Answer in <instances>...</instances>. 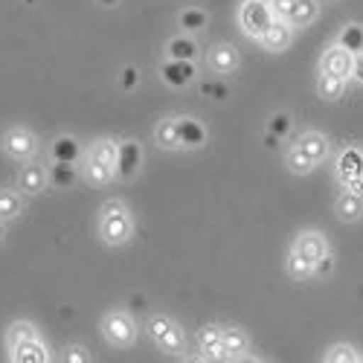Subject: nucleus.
<instances>
[{"mask_svg":"<svg viewBox=\"0 0 363 363\" xmlns=\"http://www.w3.org/2000/svg\"><path fill=\"white\" fill-rule=\"evenodd\" d=\"M99 233H102V238L108 241V245H123V241H128V235H131V218L125 213L123 201H108L102 206Z\"/></svg>","mask_w":363,"mask_h":363,"instance_id":"nucleus-1","label":"nucleus"},{"mask_svg":"<svg viewBox=\"0 0 363 363\" xmlns=\"http://www.w3.org/2000/svg\"><path fill=\"white\" fill-rule=\"evenodd\" d=\"M102 331H105V337H108L113 346H128V343H134V337H137L134 320H131L128 314H123V311L108 314L105 323H102Z\"/></svg>","mask_w":363,"mask_h":363,"instance_id":"nucleus-2","label":"nucleus"},{"mask_svg":"<svg viewBox=\"0 0 363 363\" xmlns=\"http://www.w3.org/2000/svg\"><path fill=\"white\" fill-rule=\"evenodd\" d=\"M238 21H241V29H245L247 35L259 38V35L264 33V29L277 21V18H274V12H270V6L245 4V6H241V12H238Z\"/></svg>","mask_w":363,"mask_h":363,"instance_id":"nucleus-3","label":"nucleus"},{"mask_svg":"<svg viewBox=\"0 0 363 363\" xmlns=\"http://www.w3.org/2000/svg\"><path fill=\"white\" fill-rule=\"evenodd\" d=\"M352 70H354V52H352V50H346V47H340V44L331 47V50H325V55H323V73L349 79Z\"/></svg>","mask_w":363,"mask_h":363,"instance_id":"nucleus-4","label":"nucleus"},{"mask_svg":"<svg viewBox=\"0 0 363 363\" xmlns=\"http://www.w3.org/2000/svg\"><path fill=\"white\" fill-rule=\"evenodd\" d=\"M259 41H262V47L270 50V52L288 50V44H291V23H288V21H274V23H270L264 33L259 35Z\"/></svg>","mask_w":363,"mask_h":363,"instance_id":"nucleus-5","label":"nucleus"},{"mask_svg":"<svg viewBox=\"0 0 363 363\" xmlns=\"http://www.w3.org/2000/svg\"><path fill=\"white\" fill-rule=\"evenodd\" d=\"M35 137L29 134L26 128H15V131H9L6 134V151L15 157V160H29L35 155Z\"/></svg>","mask_w":363,"mask_h":363,"instance_id":"nucleus-6","label":"nucleus"},{"mask_svg":"<svg viewBox=\"0 0 363 363\" xmlns=\"http://www.w3.org/2000/svg\"><path fill=\"white\" fill-rule=\"evenodd\" d=\"M296 253H302L311 264H317L323 256H328V245H325V238L320 233H302L296 238V245H294Z\"/></svg>","mask_w":363,"mask_h":363,"instance_id":"nucleus-7","label":"nucleus"},{"mask_svg":"<svg viewBox=\"0 0 363 363\" xmlns=\"http://www.w3.org/2000/svg\"><path fill=\"white\" fill-rule=\"evenodd\" d=\"M140 145L137 143H123L119 145V155H116V174L119 177H134L137 169H140Z\"/></svg>","mask_w":363,"mask_h":363,"instance_id":"nucleus-8","label":"nucleus"},{"mask_svg":"<svg viewBox=\"0 0 363 363\" xmlns=\"http://www.w3.org/2000/svg\"><path fill=\"white\" fill-rule=\"evenodd\" d=\"M209 67L216 73H233L238 67V52L233 44H216L209 50Z\"/></svg>","mask_w":363,"mask_h":363,"instance_id":"nucleus-9","label":"nucleus"},{"mask_svg":"<svg viewBox=\"0 0 363 363\" xmlns=\"http://www.w3.org/2000/svg\"><path fill=\"white\" fill-rule=\"evenodd\" d=\"M160 73H163V79H166L169 84H174V87H184V84H189V82L195 79V67H192L189 62H174V58H169Z\"/></svg>","mask_w":363,"mask_h":363,"instance_id":"nucleus-10","label":"nucleus"},{"mask_svg":"<svg viewBox=\"0 0 363 363\" xmlns=\"http://www.w3.org/2000/svg\"><path fill=\"white\" fill-rule=\"evenodd\" d=\"M177 134H180V145H186V148H198V145H203V140H206L203 125L195 123V119H189V116L177 119Z\"/></svg>","mask_w":363,"mask_h":363,"instance_id":"nucleus-11","label":"nucleus"},{"mask_svg":"<svg viewBox=\"0 0 363 363\" xmlns=\"http://www.w3.org/2000/svg\"><path fill=\"white\" fill-rule=\"evenodd\" d=\"M221 331H224V328H218V325H206V328L201 331L198 343H201V352H203V357H213V360L224 357V346H221Z\"/></svg>","mask_w":363,"mask_h":363,"instance_id":"nucleus-12","label":"nucleus"},{"mask_svg":"<svg viewBox=\"0 0 363 363\" xmlns=\"http://www.w3.org/2000/svg\"><path fill=\"white\" fill-rule=\"evenodd\" d=\"M306 155L314 160V163H320V160H325V155H328V140L323 137V134H317V131H308V134H302L299 137V143H296Z\"/></svg>","mask_w":363,"mask_h":363,"instance_id":"nucleus-13","label":"nucleus"},{"mask_svg":"<svg viewBox=\"0 0 363 363\" xmlns=\"http://www.w3.org/2000/svg\"><path fill=\"white\" fill-rule=\"evenodd\" d=\"M335 209H337V216H340L343 221H357V218L363 216V195H357V192H343V195L337 198Z\"/></svg>","mask_w":363,"mask_h":363,"instance_id":"nucleus-14","label":"nucleus"},{"mask_svg":"<svg viewBox=\"0 0 363 363\" xmlns=\"http://www.w3.org/2000/svg\"><path fill=\"white\" fill-rule=\"evenodd\" d=\"M221 346H224V357H241L247 352V335L241 328H224Z\"/></svg>","mask_w":363,"mask_h":363,"instance_id":"nucleus-15","label":"nucleus"},{"mask_svg":"<svg viewBox=\"0 0 363 363\" xmlns=\"http://www.w3.org/2000/svg\"><path fill=\"white\" fill-rule=\"evenodd\" d=\"M12 357H15L18 363H47V360H50V354H47V349L38 343V337L21 343V346L12 352Z\"/></svg>","mask_w":363,"mask_h":363,"instance_id":"nucleus-16","label":"nucleus"},{"mask_svg":"<svg viewBox=\"0 0 363 363\" xmlns=\"http://www.w3.org/2000/svg\"><path fill=\"white\" fill-rule=\"evenodd\" d=\"M47 186V172L41 166H23L21 172V189L29 195H38Z\"/></svg>","mask_w":363,"mask_h":363,"instance_id":"nucleus-17","label":"nucleus"},{"mask_svg":"<svg viewBox=\"0 0 363 363\" xmlns=\"http://www.w3.org/2000/svg\"><path fill=\"white\" fill-rule=\"evenodd\" d=\"M116 155H119V145H116V143H111V140H99L94 148H90L87 160H96V163H102V166H108V169L116 172Z\"/></svg>","mask_w":363,"mask_h":363,"instance_id":"nucleus-18","label":"nucleus"},{"mask_svg":"<svg viewBox=\"0 0 363 363\" xmlns=\"http://www.w3.org/2000/svg\"><path fill=\"white\" fill-rule=\"evenodd\" d=\"M317 90L323 99H340L346 94V79L343 76H331V73H323L320 82H317Z\"/></svg>","mask_w":363,"mask_h":363,"instance_id":"nucleus-19","label":"nucleus"},{"mask_svg":"<svg viewBox=\"0 0 363 363\" xmlns=\"http://www.w3.org/2000/svg\"><path fill=\"white\" fill-rule=\"evenodd\" d=\"M314 18H317V0H296L288 23L291 26H308Z\"/></svg>","mask_w":363,"mask_h":363,"instance_id":"nucleus-20","label":"nucleus"},{"mask_svg":"<svg viewBox=\"0 0 363 363\" xmlns=\"http://www.w3.org/2000/svg\"><path fill=\"white\" fill-rule=\"evenodd\" d=\"M50 180H52L55 186H62V189L73 186L76 184V166L73 163H65V160H55V166L50 169Z\"/></svg>","mask_w":363,"mask_h":363,"instance_id":"nucleus-21","label":"nucleus"},{"mask_svg":"<svg viewBox=\"0 0 363 363\" xmlns=\"http://www.w3.org/2000/svg\"><path fill=\"white\" fill-rule=\"evenodd\" d=\"M52 157L55 160H65V163H76L79 157V143L73 137H58L52 143Z\"/></svg>","mask_w":363,"mask_h":363,"instance_id":"nucleus-22","label":"nucleus"},{"mask_svg":"<svg viewBox=\"0 0 363 363\" xmlns=\"http://www.w3.org/2000/svg\"><path fill=\"white\" fill-rule=\"evenodd\" d=\"M288 274L294 277V279H308L311 274H314V264L302 256V253H296V250H291L288 253Z\"/></svg>","mask_w":363,"mask_h":363,"instance_id":"nucleus-23","label":"nucleus"},{"mask_svg":"<svg viewBox=\"0 0 363 363\" xmlns=\"http://www.w3.org/2000/svg\"><path fill=\"white\" fill-rule=\"evenodd\" d=\"M155 137L163 148H177L180 145V134H177V123L174 119H163V123L155 128Z\"/></svg>","mask_w":363,"mask_h":363,"instance_id":"nucleus-24","label":"nucleus"},{"mask_svg":"<svg viewBox=\"0 0 363 363\" xmlns=\"http://www.w3.org/2000/svg\"><path fill=\"white\" fill-rule=\"evenodd\" d=\"M285 160H288V169H291L294 174H308V172L314 169V160H311L299 145H294V148L288 151V157H285Z\"/></svg>","mask_w":363,"mask_h":363,"instance_id":"nucleus-25","label":"nucleus"},{"mask_svg":"<svg viewBox=\"0 0 363 363\" xmlns=\"http://www.w3.org/2000/svg\"><path fill=\"white\" fill-rule=\"evenodd\" d=\"M340 177H343V184L352 177H363V157L357 155V151H346L343 160H340Z\"/></svg>","mask_w":363,"mask_h":363,"instance_id":"nucleus-26","label":"nucleus"},{"mask_svg":"<svg viewBox=\"0 0 363 363\" xmlns=\"http://www.w3.org/2000/svg\"><path fill=\"white\" fill-rule=\"evenodd\" d=\"M35 337V328L29 325V323H12V328H9V335H6V343H9V349L15 352L21 343H26V340H33Z\"/></svg>","mask_w":363,"mask_h":363,"instance_id":"nucleus-27","label":"nucleus"},{"mask_svg":"<svg viewBox=\"0 0 363 363\" xmlns=\"http://www.w3.org/2000/svg\"><path fill=\"white\" fill-rule=\"evenodd\" d=\"M195 41L189 38H172L169 41V58H174V62H189V58L195 55Z\"/></svg>","mask_w":363,"mask_h":363,"instance_id":"nucleus-28","label":"nucleus"},{"mask_svg":"<svg viewBox=\"0 0 363 363\" xmlns=\"http://www.w3.org/2000/svg\"><path fill=\"white\" fill-rule=\"evenodd\" d=\"M177 23L184 26L186 33H198V29L206 26V12H201V9H184V12H180V18H177Z\"/></svg>","mask_w":363,"mask_h":363,"instance_id":"nucleus-29","label":"nucleus"},{"mask_svg":"<svg viewBox=\"0 0 363 363\" xmlns=\"http://www.w3.org/2000/svg\"><path fill=\"white\" fill-rule=\"evenodd\" d=\"M157 346H160L166 354H177L180 349H184V331H180L177 325H172V328L166 331V335L157 340Z\"/></svg>","mask_w":363,"mask_h":363,"instance_id":"nucleus-30","label":"nucleus"},{"mask_svg":"<svg viewBox=\"0 0 363 363\" xmlns=\"http://www.w3.org/2000/svg\"><path fill=\"white\" fill-rule=\"evenodd\" d=\"M21 213V198L9 189H0V218H15Z\"/></svg>","mask_w":363,"mask_h":363,"instance_id":"nucleus-31","label":"nucleus"},{"mask_svg":"<svg viewBox=\"0 0 363 363\" xmlns=\"http://www.w3.org/2000/svg\"><path fill=\"white\" fill-rule=\"evenodd\" d=\"M84 172H87V180L90 184H108V180L116 174L113 169H108V166H102V163H96V160H87V166H84Z\"/></svg>","mask_w":363,"mask_h":363,"instance_id":"nucleus-32","label":"nucleus"},{"mask_svg":"<svg viewBox=\"0 0 363 363\" xmlns=\"http://www.w3.org/2000/svg\"><path fill=\"white\" fill-rule=\"evenodd\" d=\"M325 360L328 363H337V360H346V363H357L360 360V354H354V349L352 346H346V343H340V346H335L328 354H325Z\"/></svg>","mask_w":363,"mask_h":363,"instance_id":"nucleus-33","label":"nucleus"},{"mask_svg":"<svg viewBox=\"0 0 363 363\" xmlns=\"http://www.w3.org/2000/svg\"><path fill=\"white\" fill-rule=\"evenodd\" d=\"M340 47H346V50H352V52L360 50V47H363V29H360V26H346Z\"/></svg>","mask_w":363,"mask_h":363,"instance_id":"nucleus-34","label":"nucleus"},{"mask_svg":"<svg viewBox=\"0 0 363 363\" xmlns=\"http://www.w3.org/2000/svg\"><path fill=\"white\" fill-rule=\"evenodd\" d=\"M172 325H174V323H172L169 317H151V320H148V335L155 337V340H160V337L166 335V331H169Z\"/></svg>","mask_w":363,"mask_h":363,"instance_id":"nucleus-35","label":"nucleus"},{"mask_svg":"<svg viewBox=\"0 0 363 363\" xmlns=\"http://www.w3.org/2000/svg\"><path fill=\"white\" fill-rule=\"evenodd\" d=\"M294 4L296 0H270V12H274L277 21H288L294 12Z\"/></svg>","mask_w":363,"mask_h":363,"instance_id":"nucleus-36","label":"nucleus"},{"mask_svg":"<svg viewBox=\"0 0 363 363\" xmlns=\"http://www.w3.org/2000/svg\"><path fill=\"white\" fill-rule=\"evenodd\" d=\"M70 363H87L90 360V354H87V349H82V346H73V349H67V354H65Z\"/></svg>","mask_w":363,"mask_h":363,"instance_id":"nucleus-37","label":"nucleus"},{"mask_svg":"<svg viewBox=\"0 0 363 363\" xmlns=\"http://www.w3.org/2000/svg\"><path fill=\"white\" fill-rule=\"evenodd\" d=\"M270 128H274V134H285L288 131V116L285 113H277L274 119H270Z\"/></svg>","mask_w":363,"mask_h":363,"instance_id":"nucleus-38","label":"nucleus"},{"mask_svg":"<svg viewBox=\"0 0 363 363\" xmlns=\"http://www.w3.org/2000/svg\"><path fill=\"white\" fill-rule=\"evenodd\" d=\"M137 79H140V76H137V67H125V70H123V87H125V90L134 87Z\"/></svg>","mask_w":363,"mask_h":363,"instance_id":"nucleus-39","label":"nucleus"},{"mask_svg":"<svg viewBox=\"0 0 363 363\" xmlns=\"http://www.w3.org/2000/svg\"><path fill=\"white\" fill-rule=\"evenodd\" d=\"M203 90H206V94H213V99H224L227 96V87L224 84H203Z\"/></svg>","mask_w":363,"mask_h":363,"instance_id":"nucleus-40","label":"nucleus"},{"mask_svg":"<svg viewBox=\"0 0 363 363\" xmlns=\"http://www.w3.org/2000/svg\"><path fill=\"white\" fill-rule=\"evenodd\" d=\"M314 270H317V274H320V277H325V274H328V270H331V259H328V256H323V259H320V262L314 264Z\"/></svg>","mask_w":363,"mask_h":363,"instance_id":"nucleus-41","label":"nucleus"},{"mask_svg":"<svg viewBox=\"0 0 363 363\" xmlns=\"http://www.w3.org/2000/svg\"><path fill=\"white\" fill-rule=\"evenodd\" d=\"M352 76L363 84V58H354V70H352Z\"/></svg>","mask_w":363,"mask_h":363,"instance_id":"nucleus-42","label":"nucleus"},{"mask_svg":"<svg viewBox=\"0 0 363 363\" xmlns=\"http://www.w3.org/2000/svg\"><path fill=\"white\" fill-rule=\"evenodd\" d=\"M245 4H259V6H270V0H245Z\"/></svg>","mask_w":363,"mask_h":363,"instance_id":"nucleus-43","label":"nucleus"},{"mask_svg":"<svg viewBox=\"0 0 363 363\" xmlns=\"http://www.w3.org/2000/svg\"><path fill=\"white\" fill-rule=\"evenodd\" d=\"M99 4H105V6H116L119 0H99Z\"/></svg>","mask_w":363,"mask_h":363,"instance_id":"nucleus-44","label":"nucleus"},{"mask_svg":"<svg viewBox=\"0 0 363 363\" xmlns=\"http://www.w3.org/2000/svg\"><path fill=\"white\" fill-rule=\"evenodd\" d=\"M0 235H4V227H0Z\"/></svg>","mask_w":363,"mask_h":363,"instance_id":"nucleus-45","label":"nucleus"}]
</instances>
